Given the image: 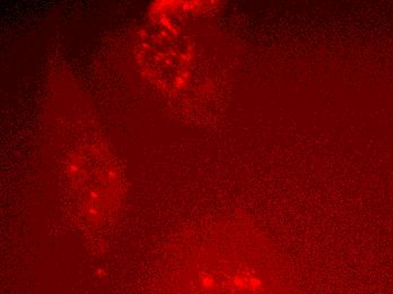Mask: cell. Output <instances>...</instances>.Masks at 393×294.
I'll list each match as a JSON object with an SVG mask.
<instances>
[{"label":"cell","mask_w":393,"mask_h":294,"mask_svg":"<svg viewBox=\"0 0 393 294\" xmlns=\"http://www.w3.org/2000/svg\"><path fill=\"white\" fill-rule=\"evenodd\" d=\"M175 278L177 294H306L279 259L196 266Z\"/></svg>","instance_id":"6da1fadb"}]
</instances>
